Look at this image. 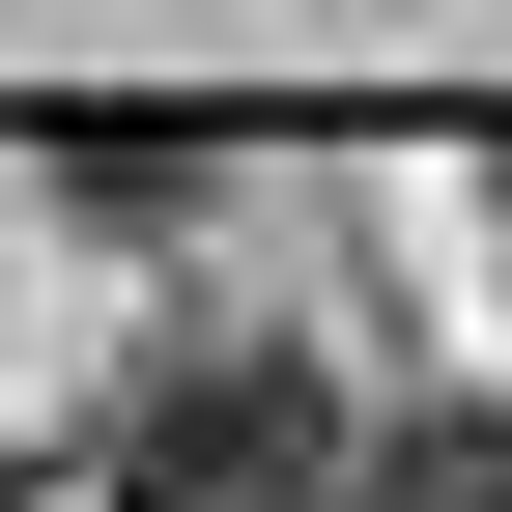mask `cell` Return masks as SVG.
Masks as SVG:
<instances>
[{
    "mask_svg": "<svg viewBox=\"0 0 512 512\" xmlns=\"http://www.w3.org/2000/svg\"><path fill=\"white\" fill-rule=\"evenodd\" d=\"M370 427L313 399V342H171L143 399H114V512H342Z\"/></svg>",
    "mask_w": 512,
    "mask_h": 512,
    "instance_id": "1",
    "label": "cell"
},
{
    "mask_svg": "<svg viewBox=\"0 0 512 512\" xmlns=\"http://www.w3.org/2000/svg\"><path fill=\"white\" fill-rule=\"evenodd\" d=\"M342 512H512V427H484V399H456V427H370Z\"/></svg>",
    "mask_w": 512,
    "mask_h": 512,
    "instance_id": "2",
    "label": "cell"
},
{
    "mask_svg": "<svg viewBox=\"0 0 512 512\" xmlns=\"http://www.w3.org/2000/svg\"><path fill=\"white\" fill-rule=\"evenodd\" d=\"M484 200H512V171H484Z\"/></svg>",
    "mask_w": 512,
    "mask_h": 512,
    "instance_id": "3",
    "label": "cell"
}]
</instances>
